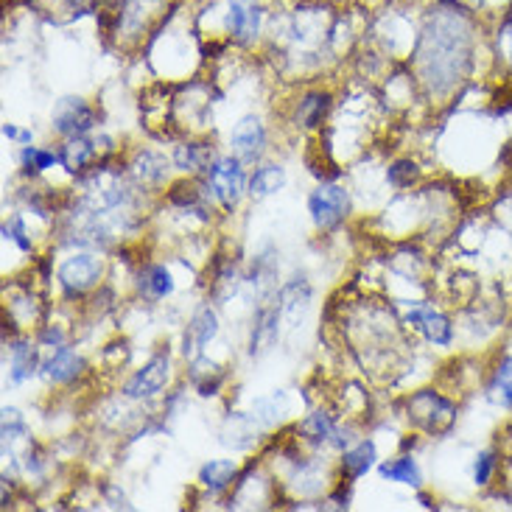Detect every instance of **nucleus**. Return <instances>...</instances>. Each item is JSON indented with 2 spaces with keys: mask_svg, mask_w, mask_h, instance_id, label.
<instances>
[{
  "mask_svg": "<svg viewBox=\"0 0 512 512\" xmlns=\"http://www.w3.org/2000/svg\"><path fill=\"white\" fill-rule=\"evenodd\" d=\"M73 6H84V3H90V0H70Z\"/></svg>",
  "mask_w": 512,
  "mask_h": 512,
  "instance_id": "nucleus-34",
  "label": "nucleus"
},
{
  "mask_svg": "<svg viewBox=\"0 0 512 512\" xmlns=\"http://www.w3.org/2000/svg\"><path fill=\"white\" fill-rule=\"evenodd\" d=\"M216 333H219V319L213 314V308H208V305L199 308L191 319V325H188V333H185V353H199Z\"/></svg>",
  "mask_w": 512,
  "mask_h": 512,
  "instance_id": "nucleus-12",
  "label": "nucleus"
},
{
  "mask_svg": "<svg viewBox=\"0 0 512 512\" xmlns=\"http://www.w3.org/2000/svg\"><path fill=\"white\" fill-rule=\"evenodd\" d=\"M3 233H6V238L17 241V244H20V250H31V241L26 238V227H23L20 219H12V222L3 227Z\"/></svg>",
  "mask_w": 512,
  "mask_h": 512,
  "instance_id": "nucleus-31",
  "label": "nucleus"
},
{
  "mask_svg": "<svg viewBox=\"0 0 512 512\" xmlns=\"http://www.w3.org/2000/svg\"><path fill=\"white\" fill-rule=\"evenodd\" d=\"M375 465V443H359L356 448H350L345 451V457H342V473H345V479H361L364 473L370 471Z\"/></svg>",
  "mask_w": 512,
  "mask_h": 512,
  "instance_id": "nucleus-15",
  "label": "nucleus"
},
{
  "mask_svg": "<svg viewBox=\"0 0 512 512\" xmlns=\"http://www.w3.org/2000/svg\"><path fill=\"white\" fill-rule=\"evenodd\" d=\"M501 48H504V54L512 59V17L510 23L504 26V31H501Z\"/></svg>",
  "mask_w": 512,
  "mask_h": 512,
  "instance_id": "nucleus-33",
  "label": "nucleus"
},
{
  "mask_svg": "<svg viewBox=\"0 0 512 512\" xmlns=\"http://www.w3.org/2000/svg\"><path fill=\"white\" fill-rule=\"evenodd\" d=\"M406 322L417 328V331L426 333V339L434 342V345H451V339H454V331H451V322L440 314V311H434L429 305H415L412 311H409V317Z\"/></svg>",
  "mask_w": 512,
  "mask_h": 512,
  "instance_id": "nucleus-9",
  "label": "nucleus"
},
{
  "mask_svg": "<svg viewBox=\"0 0 512 512\" xmlns=\"http://www.w3.org/2000/svg\"><path fill=\"white\" fill-rule=\"evenodd\" d=\"M230 146L241 163H255L261 160L263 149H266V129H263L261 118L255 115H247L241 118L233 129V138H230Z\"/></svg>",
  "mask_w": 512,
  "mask_h": 512,
  "instance_id": "nucleus-7",
  "label": "nucleus"
},
{
  "mask_svg": "<svg viewBox=\"0 0 512 512\" xmlns=\"http://www.w3.org/2000/svg\"><path fill=\"white\" fill-rule=\"evenodd\" d=\"M471 62V31L454 14L431 20L420 48V70L431 90L445 93L465 76Z\"/></svg>",
  "mask_w": 512,
  "mask_h": 512,
  "instance_id": "nucleus-1",
  "label": "nucleus"
},
{
  "mask_svg": "<svg viewBox=\"0 0 512 512\" xmlns=\"http://www.w3.org/2000/svg\"><path fill=\"white\" fill-rule=\"evenodd\" d=\"M286 185V171L280 166H261L250 180L252 199H266V196L277 194Z\"/></svg>",
  "mask_w": 512,
  "mask_h": 512,
  "instance_id": "nucleus-18",
  "label": "nucleus"
},
{
  "mask_svg": "<svg viewBox=\"0 0 512 512\" xmlns=\"http://www.w3.org/2000/svg\"><path fill=\"white\" fill-rule=\"evenodd\" d=\"M387 177L395 188H406V185H412L417 180V166L412 160H398V163H392Z\"/></svg>",
  "mask_w": 512,
  "mask_h": 512,
  "instance_id": "nucleus-28",
  "label": "nucleus"
},
{
  "mask_svg": "<svg viewBox=\"0 0 512 512\" xmlns=\"http://www.w3.org/2000/svg\"><path fill=\"white\" fill-rule=\"evenodd\" d=\"M308 300H311L308 283L300 280V277L291 280L289 286L280 291V311H283V317L294 325V322H297V311H305V308H308Z\"/></svg>",
  "mask_w": 512,
  "mask_h": 512,
  "instance_id": "nucleus-16",
  "label": "nucleus"
},
{
  "mask_svg": "<svg viewBox=\"0 0 512 512\" xmlns=\"http://www.w3.org/2000/svg\"><path fill=\"white\" fill-rule=\"evenodd\" d=\"M300 434H303L305 440H311V443H322V440H328L333 434V417L325 415V412H314V415H308L300 423Z\"/></svg>",
  "mask_w": 512,
  "mask_h": 512,
  "instance_id": "nucleus-25",
  "label": "nucleus"
},
{
  "mask_svg": "<svg viewBox=\"0 0 512 512\" xmlns=\"http://www.w3.org/2000/svg\"><path fill=\"white\" fill-rule=\"evenodd\" d=\"M168 384V356H154L126 381V398H152Z\"/></svg>",
  "mask_w": 512,
  "mask_h": 512,
  "instance_id": "nucleus-8",
  "label": "nucleus"
},
{
  "mask_svg": "<svg viewBox=\"0 0 512 512\" xmlns=\"http://www.w3.org/2000/svg\"><path fill=\"white\" fill-rule=\"evenodd\" d=\"M174 166L180 171H196V168L210 166V149L202 143H185L174 152Z\"/></svg>",
  "mask_w": 512,
  "mask_h": 512,
  "instance_id": "nucleus-22",
  "label": "nucleus"
},
{
  "mask_svg": "<svg viewBox=\"0 0 512 512\" xmlns=\"http://www.w3.org/2000/svg\"><path fill=\"white\" fill-rule=\"evenodd\" d=\"M96 112L82 98H62L54 107V129L59 135H84L87 129H93Z\"/></svg>",
  "mask_w": 512,
  "mask_h": 512,
  "instance_id": "nucleus-6",
  "label": "nucleus"
},
{
  "mask_svg": "<svg viewBox=\"0 0 512 512\" xmlns=\"http://www.w3.org/2000/svg\"><path fill=\"white\" fill-rule=\"evenodd\" d=\"M350 210V196L342 185H319L314 194L308 196V213L319 230H331L342 222Z\"/></svg>",
  "mask_w": 512,
  "mask_h": 512,
  "instance_id": "nucleus-4",
  "label": "nucleus"
},
{
  "mask_svg": "<svg viewBox=\"0 0 512 512\" xmlns=\"http://www.w3.org/2000/svg\"><path fill=\"white\" fill-rule=\"evenodd\" d=\"M208 185L224 208H236L244 191V168L238 157H219L208 166Z\"/></svg>",
  "mask_w": 512,
  "mask_h": 512,
  "instance_id": "nucleus-3",
  "label": "nucleus"
},
{
  "mask_svg": "<svg viewBox=\"0 0 512 512\" xmlns=\"http://www.w3.org/2000/svg\"><path fill=\"white\" fill-rule=\"evenodd\" d=\"M101 258L90 255V252H79V255H70L68 261L59 266V283L68 294H82V291L93 289L98 280H101Z\"/></svg>",
  "mask_w": 512,
  "mask_h": 512,
  "instance_id": "nucleus-5",
  "label": "nucleus"
},
{
  "mask_svg": "<svg viewBox=\"0 0 512 512\" xmlns=\"http://www.w3.org/2000/svg\"><path fill=\"white\" fill-rule=\"evenodd\" d=\"M454 417H457L454 403L440 398L431 389L417 392L415 398L409 401V420L423 431H429V434H445L454 426Z\"/></svg>",
  "mask_w": 512,
  "mask_h": 512,
  "instance_id": "nucleus-2",
  "label": "nucleus"
},
{
  "mask_svg": "<svg viewBox=\"0 0 512 512\" xmlns=\"http://www.w3.org/2000/svg\"><path fill=\"white\" fill-rule=\"evenodd\" d=\"M56 163H62L59 154L45 152V149H34V146L23 149V166L31 168V171H45V168L56 166Z\"/></svg>",
  "mask_w": 512,
  "mask_h": 512,
  "instance_id": "nucleus-27",
  "label": "nucleus"
},
{
  "mask_svg": "<svg viewBox=\"0 0 512 512\" xmlns=\"http://www.w3.org/2000/svg\"><path fill=\"white\" fill-rule=\"evenodd\" d=\"M280 305H269V308H261V314L255 317V325H252L250 336V356L252 359H261L266 356L277 342V322H280Z\"/></svg>",
  "mask_w": 512,
  "mask_h": 512,
  "instance_id": "nucleus-10",
  "label": "nucleus"
},
{
  "mask_svg": "<svg viewBox=\"0 0 512 512\" xmlns=\"http://www.w3.org/2000/svg\"><path fill=\"white\" fill-rule=\"evenodd\" d=\"M93 154H96V143L93 140H87L84 135H70L68 143L59 152V160H62V166L68 168V171H82L93 160Z\"/></svg>",
  "mask_w": 512,
  "mask_h": 512,
  "instance_id": "nucleus-14",
  "label": "nucleus"
},
{
  "mask_svg": "<svg viewBox=\"0 0 512 512\" xmlns=\"http://www.w3.org/2000/svg\"><path fill=\"white\" fill-rule=\"evenodd\" d=\"M233 479H236V465L230 459H213V462H208L199 471V482L208 487V490H213V493L227 490V487L233 485Z\"/></svg>",
  "mask_w": 512,
  "mask_h": 512,
  "instance_id": "nucleus-17",
  "label": "nucleus"
},
{
  "mask_svg": "<svg viewBox=\"0 0 512 512\" xmlns=\"http://www.w3.org/2000/svg\"><path fill=\"white\" fill-rule=\"evenodd\" d=\"M140 289L146 291L149 297L160 300V297H168L174 291V280H171V272L166 266H149L143 275H140Z\"/></svg>",
  "mask_w": 512,
  "mask_h": 512,
  "instance_id": "nucleus-20",
  "label": "nucleus"
},
{
  "mask_svg": "<svg viewBox=\"0 0 512 512\" xmlns=\"http://www.w3.org/2000/svg\"><path fill=\"white\" fill-rule=\"evenodd\" d=\"M381 476L389 482H401V485L420 487V468L412 457H398L389 459L381 465Z\"/></svg>",
  "mask_w": 512,
  "mask_h": 512,
  "instance_id": "nucleus-19",
  "label": "nucleus"
},
{
  "mask_svg": "<svg viewBox=\"0 0 512 512\" xmlns=\"http://www.w3.org/2000/svg\"><path fill=\"white\" fill-rule=\"evenodd\" d=\"M328 107H331V98L325 96V93H311V96H305L303 101H300L297 118H300V124H303L305 129H317V126L322 124Z\"/></svg>",
  "mask_w": 512,
  "mask_h": 512,
  "instance_id": "nucleus-21",
  "label": "nucleus"
},
{
  "mask_svg": "<svg viewBox=\"0 0 512 512\" xmlns=\"http://www.w3.org/2000/svg\"><path fill=\"white\" fill-rule=\"evenodd\" d=\"M37 370V350L26 342L12 347V381H26Z\"/></svg>",
  "mask_w": 512,
  "mask_h": 512,
  "instance_id": "nucleus-23",
  "label": "nucleus"
},
{
  "mask_svg": "<svg viewBox=\"0 0 512 512\" xmlns=\"http://www.w3.org/2000/svg\"><path fill=\"white\" fill-rule=\"evenodd\" d=\"M493 398L512 409V359H504L493 375Z\"/></svg>",
  "mask_w": 512,
  "mask_h": 512,
  "instance_id": "nucleus-26",
  "label": "nucleus"
},
{
  "mask_svg": "<svg viewBox=\"0 0 512 512\" xmlns=\"http://www.w3.org/2000/svg\"><path fill=\"white\" fill-rule=\"evenodd\" d=\"M135 174H138L143 182H149V185H160V182L166 180L168 163L160 154L143 152L138 157V163H135Z\"/></svg>",
  "mask_w": 512,
  "mask_h": 512,
  "instance_id": "nucleus-24",
  "label": "nucleus"
},
{
  "mask_svg": "<svg viewBox=\"0 0 512 512\" xmlns=\"http://www.w3.org/2000/svg\"><path fill=\"white\" fill-rule=\"evenodd\" d=\"M84 361L70 350V347H59L51 359L42 364V375L54 384H70L76 375L82 373Z\"/></svg>",
  "mask_w": 512,
  "mask_h": 512,
  "instance_id": "nucleus-13",
  "label": "nucleus"
},
{
  "mask_svg": "<svg viewBox=\"0 0 512 512\" xmlns=\"http://www.w3.org/2000/svg\"><path fill=\"white\" fill-rule=\"evenodd\" d=\"M3 135H6L9 140H17V143H23V146H26V143H31V132H20V129H17V126H12V124L3 126Z\"/></svg>",
  "mask_w": 512,
  "mask_h": 512,
  "instance_id": "nucleus-32",
  "label": "nucleus"
},
{
  "mask_svg": "<svg viewBox=\"0 0 512 512\" xmlns=\"http://www.w3.org/2000/svg\"><path fill=\"white\" fill-rule=\"evenodd\" d=\"M26 431V423H23V417L17 409H3V437L6 440H14L17 434H23Z\"/></svg>",
  "mask_w": 512,
  "mask_h": 512,
  "instance_id": "nucleus-29",
  "label": "nucleus"
},
{
  "mask_svg": "<svg viewBox=\"0 0 512 512\" xmlns=\"http://www.w3.org/2000/svg\"><path fill=\"white\" fill-rule=\"evenodd\" d=\"M493 468H496V457L485 451V454H479L476 459V468H473V479H476V485H487L490 482V476H493Z\"/></svg>",
  "mask_w": 512,
  "mask_h": 512,
  "instance_id": "nucleus-30",
  "label": "nucleus"
},
{
  "mask_svg": "<svg viewBox=\"0 0 512 512\" xmlns=\"http://www.w3.org/2000/svg\"><path fill=\"white\" fill-rule=\"evenodd\" d=\"M227 26L238 40H250L261 28V9L252 0H233L227 12Z\"/></svg>",
  "mask_w": 512,
  "mask_h": 512,
  "instance_id": "nucleus-11",
  "label": "nucleus"
}]
</instances>
